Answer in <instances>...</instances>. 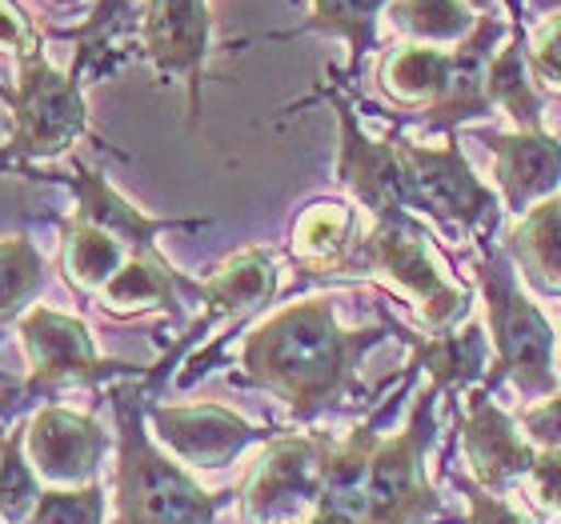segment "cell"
<instances>
[{
  "label": "cell",
  "instance_id": "cell-23",
  "mask_svg": "<svg viewBox=\"0 0 561 524\" xmlns=\"http://www.w3.org/2000/svg\"><path fill=\"white\" fill-rule=\"evenodd\" d=\"M526 0H505L510 9V40L490 65V101L493 108H505L517 120V132H541V101L534 72H529V36H526Z\"/></svg>",
  "mask_w": 561,
  "mask_h": 524
},
{
  "label": "cell",
  "instance_id": "cell-39",
  "mask_svg": "<svg viewBox=\"0 0 561 524\" xmlns=\"http://www.w3.org/2000/svg\"><path fill=\"white\" fill-rule=\"evenodd\" d=\"M558 373H561V361H558Z\"/></svg>",
  "mask_w": 561,
  "mask_h": 524
},
{
  "label": "cell",
  "instance_id": "cell-7",
  "mask_svg": "<svg viewBox=\"0 0 561 524\" xmlns=\"http://www.w3.org/2000/svg\"><path fill=\"white\" fill-rule=\"evenodd\" d=\"M398 149L405 161L410 212H425L437 224H454V229L473 236L478 245L493 241V229L502 221V200L473 176L454 132L437 149L398 137Z\"/></svg>",
  "mask_w": 561,
  "mask_h": 524
},
{
  "label": "cell",
  "instance_id": "cell-1",
  "mask_svg": "<svg viewBox=\"0 0 561 524\" xmlns=\"http://www.w3.org/2000/svg\"><path fill=\"white\" fill-rule=\"evenodd\" d=\"M386 328H341L333 296H301L249 328L233 381L273 393L297 420H317L365 396L362 357Z\"/></svg>",
  "mask_w": 561,
  "mask_h": 524
},
{
  "label": "cell",
  "instance_id": "cell-18",
  "mask_svg": "<svg viewBox=\"0 0 561 524\" xmlns=\"http://www.w3.org/2000/svg\"><path fill=\"white\" fill-rule=\"evenodd\" d=\"M461 441H466L469 465H473V480L490 492H502L510 480L522 477V473H534V465H538V453L517 432L514 417L490 400V388H478L469 396Z\"/></svg>",
  "mask_w": 561,
  "mask_h": 524
},
{
  "label": "cell",
  "instance_id": "cell-11",
  "mask_svg": "<svg viewBox=\"0 0 561 524\" xmlns=\"http://www.w3.org/2000/svg\"><path fill=\"white\" fill-rule=\"evenodd\" d=\"M213 48L209 0H145L140 12V57L161 81H181L188 93V125L201 117V84Z\"/></svg>",
  "mask_w": 561,
  "mask_h": 524
},
{
  "label": "cell",
  "instance_id": "cell-15",
  "mask_svg": "<svg viewBox=\"0 0 561 524\" xmlns=\"http://www.w3.org/2000/svg\"><path fill=\"white\" fill-rule=\"evenodd\" d=\"M505 21L502 12H481L478 24H473V33L454 48V84H449V93L437 108H430L421 125L430 132H454L457 125H466V120H481L493 113V101H490V65L497 57V45H502Z\"/></svg>",
  "mask_w": 561,
  "mask_h": 524
},
{
  "label": "cell",
  "instance_id": "cell-3",
  "mask_svg": "<svg viewBox=\"0 0 561 524\" xmlns=\"http://www.w3.org/2000/svg\"><path fill=\"white\" fill-rule=\"evenodd\" d=\"M0 105L9 113V137L0 140V173H33L36 164L69 156L89 137L84 84L69 69H57L45 48L16 60V77L0 84Z\"/></svg>",
  "mask_w": 561,
  "mask_h": 524
},
{
  "label": "cell",
  "instance_id": "cell-33",
  "mask_svg": "<svg viewBox=\"0 0 561 524\" xmlns=\"http://www.w3.org/2000/svg\"><path fill=\"white\" fill-rule=\"evenodd\" d=\"M457 485L466 489L469 509H473L469 524H526V516L517 513L514 504L502 501V497H493L490 489H481L478 480H457Z\"/></svg>",
  "mask_w": 561,
  "mask_h": 524
},
{
  "label": "cell",
  "instance_id": "cell-30",
  "mask_svg": "<svg viewBox=\"0 0 561 524\" xmlns=\"http://www.w3.org/2000/svg\"><path fill=\"white\" fill-rule=\"evenodd\" d=\"M24 524H105V485H72L45 489Z\"/></svg>",
  "mask_w": 561,
  "mask_h": 524
},
{
  "label": "cell",
  "instance_id": "cell-36",
  "mask_svg": "<svg viewBox=\"0 0 561 524\" xmlns=\"http://www.w3.org/2000/svg\"><path fill=\"white\" fill-rule=\"evenodd\" d=\"M526 4L538 12V16H558L561 12V0H526Z\"/></svg>",
  "mask_w": 561,
  "mask_h": 524
},
{
  "label": "cell",
  "instance_id": "cell-9",
  "mask_svg": "<svg viewBox=\"0 0 561 524\" xmlns=\"http://www.w3.org/2000/svg\"><path fill=\"white\" fill-rule=\"evenodd\" d=\"M309 101H329L337 113V185L350 193L357 205L374 212V221H398L413 217L410 193H405V161H401L398 137L374 140L362 129L357 108L341 89L333 84H317Z\"/></svg>",
  "mask_w": 561,
  "mask_h": 524
},
{
  "label": "cell",
  "instance_id": "cell-14",
  "mask_svg": "<svg viewBox=\"0 0 561 524\" xmlns=\"http://www.w3.org/2000/svg\"><path fill=\"white\" fill-rule=\"evenodd\" d=\"M28 176L36 181H53V185H65L77 200V209L72 217H81V221H93L108 233H117L133 253H152L157 248V236L161 233H176V229H205V217H149V212H140L137 205L121 197L117 188L108 185L105 173H96L93 164H84L72 156L69 168H33Z\"/></svg>",
  "mask_w": 561,
  "mask_h": 524
},
{
  "label": "cell",
  "instance_id": "cell-16",
  "mask_svg": "<svg viewBox=\"0 0 561 524\" xmlns=\"http://www.w3.org/2000/svg\"><path fill=\"white\" fill-rule=\"evenodd\" d=\"M493 156V176L502 185V205L526 217L534 205L553 197L561 185V144L550 132H478Z\"/></svg>",
  "mask_w": 561,
  "mask_h": 524
},
{
  "label": "cell",
  "instance_id": "cell-27",
  "mask_svg": "<svg viewBox=\"0 0 561 524\" xmlns=\"http://www.w3.org/2000/svg\"><path fill=\"white\" fill-rule=\"evenodd\" d=\"M48 284V260L28 233L0 236V337L16 328Z\"/></svg>",
  "mask_w": 561,
  "mask_h": 524
},
{
  "label": "cell",
  "instance_id": "cell-13",
  "mask_svg": "<svg viewBox=\"0 0 561 524\" xmlns=\"http://www.w3.org/2000/svg\"><path fill=\"white\" fill-rule=\"evenodd\" d=\"M152 436L169 449L185 468H229L249 444L265 441L257 424H249L241 412L213 400L201 405H149Z\"/></svg>",
  "mask_w": 561,
  "mask_h": 524
},
{
  "label": "cell",
  "instance_id": "cell-12",
  "mask_svg": "<svg viewBox=\"0 0 561 524\" xmlns=\"http://www.w3.org/2000/svg\"><path fill=\"white\" fill-rule=\"evenodd\" d=\"M108 449H113V436L93 412L41 405L24 420V453L45 489L93 485Z\"/></svg>",
  "mask_w": 561,
  "mask_h": 524
},
{
  "label": "cell",
  "instance_id": "cell-4",
  "mask_svg": "<svg viewBox=\"0 0 561 524\" xmlns=\"http://www.w3.org/2000/svg\"><path fill=\"white\" fill-rule=\"evenodd\" d=\"M478 248V280L493 328V369L485 376V388L514 381L526 400H550L553 393H561L558 337H553L550 321L522 292L510 253L493 241H481Z\"/></svg>",
  "mask_w": 561,
  "mask_h": 524
},
{
  "label": "cell",
  "instance_id": "cell-17",
  "mask_svg": "<svg viewBox=\"0 0 561 524\" xmlns=\"http://www.w3.org/2000/svg\"><path fill=\"white\" fill-rule=\"evenodd\" d=\"M188 301H201V280L176 272L161 248L133 253L117 277L93 296L108 321H133L145 313H169L176 321Z\"/></svg>",
  "mask_w": 561,
  "mask_h": 524
},
{
  "label": "cell",
  "instance_id": "cell-29",
  "mask_svg": "<svg viewBox=\"0 0 561 524\" xmlns=\"http://www.w3.org/2000/svg\"><path fill=\"white\" fill-rule=\"evenodd\" d=\"M41 492L45 485L24 453V424H12L9 432H0V521L24 524L41 501Z\"/></svg>",
  "mask_w": 561,
  "mask_h": 524
},
{
  "label": "cell",
  "instance_id": "cell-2",
  "mask_svg": "<svg viewBox=\"0 0 561 524\" xmlns=\"http://www.w3.org/2000/svg\"><path fill=\"white\" fill-rule=\"evenodd\" d=\"M117 417L113 524H213L237 492H209L169 449L145 432L152 381L145 373L105 388Z\"/></svg>",
  "mask_w": 561,
  "mask_h": 524
},
{
  "label": "cell",
  "instance_id": "cell-31",
  "mask_svg": "<svg viewBox=\"0 0 561 524\" xmlns=\"http://www.w3.org/2000/svg\"><path fill=\"white\" fill-rule=\"evenodd\" d=\"M36 48H45V33L33 24V16L16 0H0V57L24 60Z\"/></svg>",
  "mask_w": 561,
  "mask_h": 524
},
{
  "label": "cell",
  "instance_id": "cell-24",
  "mask_svg": "<svg viewBox=\"0 0 561 524\" xmlns=\"http://www.w3.org/2000/svg\"><path fill=\"white\" fill-rule=\"evenodd\" d=\"M398 333L413 345L417 369L430 373V385L437 393L457 396L461 388L478 385L481 376H490V340L473 321H466V328H457V333H437L430 340L413 337L405 328H398Z\"/></svg>",
  "mask_w": 561,
  "mask_h": 524
},
{
  "label": "cell",
  "instance_id": "cell-8",
  "mask_svg": "<svg viewBox=\"0 0 561 524\" xmlns=\"http://www.w3.org/2000/svg\"><path fill=\"white\" fill-rule=\"evenodd\" d=\"M329 432H305V436H273L257 465L237 489L245 524H289L301 513L317 509V497L325 489V468L333 453Z\"/></svg>",
  "mask_w": 561,
  "mask_h": 524
},
{
  "label": "cell",
  "instance_id": "cell-21",
  "mask_svg": "<svg viewBox=\"0 0 561 524\" xmlns=\"http://www.w3.org/2000/svg\"><path fill=\"white\" fill-rule=\"evenodd\" d=\"M353 245H357V217L345 200H313L293 221L289 257L309 277H345Z\"/></svg>",
  "mask_w": 561,
  "mask_h": 524
},
{
  "label": "cell",
  "instance_id": "cell-28",
  "mask_svg": "<svg viewBox=\"0 0 561 524\" xmlns=\"http://www.w3.org/2000/svg\"><path fill=\"white\" fill-rule=\"evenodd\" d=\"M389 24L401 36H410L413 45H461L481 12H473L466 0H393L386 9Z\"/></svg>",
  "mask_w": 561,
  "mask_h": 524
},
{
  "label": "cell",
  "instance_id": "cell-40",
  "mask_svg": "<svg viewBox=\"0 0 561 524\" xmlns=\"http://www.w3.org/2000/svg\"><path fill=\"white\" fill-rule=\"evenodd\" d=\"M0 524H4V521H0Z\"/></svg>",
  "mask_w": 561,
  "mask_h": 524
},
{
  "label": "cell",
  "instance_id": "cell-20",
  "mask_svg": "<svg viewBox=\"0 0 561 524\" xmlns=\"http://www.w3.org/2000/svg\"><path fill=\"white\" fill-rule=\"evenodd\" d=\"M377 84L398 108H405L413 120H421L430 108H437L454 84V53L433 45H401L389 48L377 65Z\"/></svg>",
  "mask_w": 561,
  "mask_h": 524
},
{
  "label": "cell",
  "instance_id": "cell-22",
  "mask_svg": "<svg viewBox=\"0 0 561 524\" xmlns=\"http://www.w3.org/2000/svg\"><path fill=\"white\" fill-rule=\"evenodd\" d=\"M57 229H60L57 265L65 272V284L77 296L93 301L96 292L105 289L108 280L125 268V260L133 257V248L117 233H108V229H101L93 221H81V217H60Z\"/></svg>",
  "mask_w": 561,
  "mask_h": 524
},
{
  "label": "cell",
  "instance_id": "cell-37",
  "mask_svg": "<svg viewBox=\"0 0 561 524\" xmlns=\"http://www.w3.org/2000/svg\"><path fill=\"white\" fill-rule=\"evenodd\" d=\"M466 4H469L473 12H490L493 4H497V0H466Z\"/></svg>",
  "mask_w": 561,
  "mask_h": 524
},
{
  "label": "cell",
  "instance_id": "cell-5",
  "mask_svg": "<svg viewBox=\"0 0 561 524\" xmlns=\"http://www.w3.org/2000/svg\"><path fill=\"white\" fill-rule=\"evenodd\" d=\"M16 340L28 361L24 385L36 400H53L65 388H108L113 381L145 373L140 364L101 357L81 316L60 313L53 304H33L16 321Z\"/></svg>",
  "mask_w": 561,
  "mask_h": 524
},
{
  "label": "cell",
  "instance_id": "cell-38",
  "mask_svg": "<svg viewBox=\"0 0 561 524\" xmlns=\"http://www.w3.org/2000/svg\"><path fill=\"white\" fill-rule=\"evenodd\" d=\"M57 4H81V0H57Z\"/></svg>",
  "mask_w": 561,
  "mask_h": 524
},
{
  "label": "cell",
  "instance_id": "cell-35",
  "mask_svg": "<svg viewBox=\"0 0 561 524\" xmlns=\"http://www.w3.org/2000/svg\"><path fill=\"white\" fill-rule=\"evenodd\" d=\"M534 480V492H538L541 509H561V449L538 456V465L529 473Z\"/></svg>",
  "mask_w": 561,
  "mask_h": 524
},
{
  "label": "cell",
  "instance_id": "cell-32",
  "mask_svg": "<svg viewBox=\"0 0 561 524\" xmlns=\"http://www.w3.org/2000/svg\"><path fill=\"white\" fill-rule=\"evenodd\" d=\"M529 72L541 89L561 96V12L546 16V24L538 28L534 45H529Z\"/></svg>",
  "mask_w": 561,
  "mask_h": 524
},
{
  "label": "cell",
  "instance_id": "cell-6",
  "mask_svg": "<svg viewBox=\"0 0 561 524\" xmlns=\"http://www.w3.org/2000/svg\"><path fill=\"white\" fill-rule=\"evenodd\" d=\"M389 277L413 304L421 308L430 328H449L457 316L469 308V289L449 284L442 277V268L430 253V236L413 217H398V221H374V229L357 236V245L350 253L345 277Z\"/></svg>",
  "mask_w": 561,
  "mask_h": 524
},
{
  "label": "cell",
  "instance_id": "cell-19",
  "mask_svg": "<svg viewBox=\"0 0 561 524\" xmlns=\"http://www.w3.org/2000/svg\"><path fill=\"white\" fill-rule=\"evenodd\" d=\"M277 257L265 245H249L233 257H225L201 280V304H209V313L201 316L205 325H221V321H245L261 313L265 304L277 296Z\"/></svg>",
  "mask_w": 561,
  "mask_h": 524
},
{
  "label": "cell",
  "instance_id": "cell-34",
  "mask_svg": "<svg viewBox=\"0 0 561 524\" xmlns=\"http://www.w3.org/2000/svg\"><path fill=\"white\" fill-rule=\"evenodd\" d=\"M522 429L529 432V441H538L546 453L561 449V393H553L550 400L526 408L522 412Z\"/></svg>",
  "mask_w": 561,
  "mask_h": 524
},
{
  "label": "cell",
  "instance_id": "cell-10",
  "mask_svg": "<svg viewBox=\"0 0 561 524\" xmlns=\"http://www.w3.org/2000/svg\"><path fill=\"white\" fill-rule=\"evenodd\" d=\"M433 400L437 388H425L413 405L410 429L377 441L369 461V516L365 524H425L437 509L433 485L425 480V449L433 441Z\"/></svg>",
  "mask_w": 561,
  "mask_h": 524
},
{
  "label": "cell",
  "instance_id": "cell-25",
  "mask_svg": "<svg viewBox=\"0 0 561 524\" xmlns=\"http://www.w3.org/2000/svg\"><path fill=\"white\" fill-rule=\"evenodd\" d=\"M505 253L522 268V277L529 280V289H538L541 296H561V197H546L541 205L522 217L510 229Z\"/></svg>",
  "mask_w": 561,
  "mask_h": 524
},
{
  "label": "cell",
  "instance_id": "cell-26",
  "mask_svg": "<svg viewBox=\"0 0 561 524\" xmlns=\"http://www.w3.org/2000/svg\"><path fill=\"white\" fill-rule=\"evenodd\" d=\"M393 0H313V12L293 28L280 33H261L257 40H293L305 33L337 36L350 48V77H357L365 53L377 48V21L386 16V9Z\"/></svg>",
  "mask_w": 561,
  "mask_h": 524
}]
</instances>
